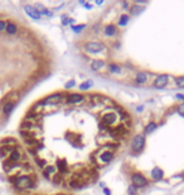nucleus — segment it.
I'll list each match as a JSON object with an SVG mask.
<instances>
[{
    "label": "nucleus",
    "instance_id": "nucleus-1",
    "mask_svg": "<svg viewBox=\"0 0 184 195\" xmlns=\"http://www.w3.org/2000/svg\"><path fill=\"white\" fill-rule=\"evenodd\" d=\"M15 184V186L18 189H28V188H32V177L30 176H27V175H24V176H18V177H13L12 179Z\"/></svg>",
    "mask_w": 184,
    "mask_h": 195
},
{
    "label": "nucleus",
    "instance_id": "nucleus-2",
    "mask_svg": "<svg viewBox=\"0 0 184 195\" xmlns=\"http://www.w3.org/2000/svg\"><path fill=\"white\" fill-rule=\"evenodd\" d=\"M85 48L90 53L92 52L97 53V52H101V51H106V46L104 43H100V42H87Z\"/></svg>",
    "mask_w": 184,
    "mask_h": 195
},
{
    "label": "nucleus",
    "instance_id": "nucleus-3",
    "mask_svg": "<svg viewBox=\"0 0 184 195\" xmlns=\"http://www.w3.org/2000/svg\"><path fill=\"white\" fill-rule=\"evenodd\" d=\"M144 142H145V138H144L143 134L135 135V137H134V139H132V143H131V150L135 152V153H138V152H140L141 150H143Z\"/></svg>",
    "mask_w": 184,
    "mask_h": 195
},
{
    "label": "nucleus",
    "instance_id": "nucleus-4",
    "mask_svg": "<svg viewBox=\"0 0 184 195\" xmlns=\"http://www.w3.org/2000/svg\"><path fill=\"white\" fill-rule=\"evenodd\" d=\"M116 121H118V113H115V112H107L102 115V125L105 127H108V125H111L114 124Z\"/></svg>",
    "mask_w": 184,
    "mask_h": 195
},
{
    "label": "nucleus",
    "instance_id": "nucleus-5",
    "mask_svg": "<svg viewBox=\"0 0 184 195\" xmlns=\"http://www.w3.org/2000/svg\"><path fill=\"white\" fill-rule=\"evenodd\" d=\"M64 100V96L62 94H54L46 98L43 101H40L42 105H51V104H61L62 101Z\"/></svg>",
    "mask_w": 184,
    "mask_h": 195
},
{
    "label": "nucleus",
    "instance_id": "nucleus-6",
    "mask_svg": "<svg viewBox=\"0 0 184 195\" xmlns=\"http://www.w3.org/2000/svg\"><path fill=\"white\" fill-rule=\"evenodd\" d=\"M129 134V131L125 129L124 125H120V127H116L111 131V135L116 139H122V138H126Z\"/></svg>",
    "mask_w": 184,
    "mask_h": 195
},
{
    "label": "nucleus",
    "instance_id": "nucleus-7",
    "mask_svg": "<svg viewBox=\"0 0 184 195\" xmlns=\"http://www.w3.org/2000/svg\"><path fill=\"white\" fill-rule=\"evenodd\" d=\"M131 180H132V184H134L135 188H141V186H146L148 185V180L140 174H134L131 176Z\"/></svg>",
    "mask_w": 184,
    "mask_h": 195
},
{
    "label": "nucleus",
    "instance_id": "nucleus-8",
    "mask_svg": "<svg viewBox=\"0 0 184 195\" xmlns=\"http://www.w3.org/2000/svg\"><path fill=\"white\" fill-rule=\"evenodd\" d=\"M168 76L166 75H160V76H158L156 80L154 81V88L156 89H162L164 86H166V84H168Z\"/></svg>",
    "mask_w": 184,
    "mask_h": 195
},
{
    "label": "nucleus",
    "instance_id": "nucleus-9",
    "mask_svg": "<svg viewBox=\"0 0 184 195\" xmlns=\"http://www.w3.org/2000/svg\"><path fill=\"white\" fill-rule=\"evenodd\" d=\"M24 10L27 12V14L29 16H32L33 19H39L40 18V12L38 9H36L34 6H30V5H26L24 6Z\"/></svg>",
    "mask_w": 184,
    "mask_h": 195
},
{
    "label": "nucleus",
    "instance_id": "nucleus-10",
    "mask_svg": "<svg viewBox=\"0 0 184 195\" xmlns=\"http://www.w3.org/2000/svg\"><path fill=\"white\" fill-rule=\"evenodd\" d=\"M66 101L68 104H78V103H82L83 101V96L80 94H72L66 99Z\"/></svg>",
    "mask_w": 184,
    "mask_h": 195
},
{
    "label": "nucleus",
    "instance_id": "nucleus-11",
    "mask_svg": "<svg viewBox=\"0 0 184 195\" xmlns=\"http://www.w3.org/2000/svg\"><path fill=\"white\" fill-rule=\"evenodd\" d=\"M22 157H23V152L18 151V150H13L12 153L9 155V161H12V162L16 164L19 160H22Z\"/></svg>",
    "mask_w": 184,
    "mask_h": 195
},
{
    "label": "nucleus",
    "instance_id": "nucleus-12",
    "mask_svg": "<svg viewBox=\"0 0 184 195\" xmlns=\"http://www.w3.org/2000/svg\"><path fill=\"white\" fill-rule=\"evenodd\" d=\"M114 158V152L112 151H107V152H104V153L100 155V161L104 164H107Z\"/></svg>",
    "mask_w": 184,
    "mask_h": 195
},
{
    "label": "nucleus",
    "instance_id": "nucleus-13",
    "mask_svg": "<svg viewBox=\"0 0 184 195\" xmlns=\"http://www.w3.org/2000/svg\"><path fill=\"white\" fill-rule=\"evenodd\" d=\"M163 175H164L163 170H160L159 167L153 168V171H152V176H153V179H154V180H160V179H163Z\"/></svg>",
    "mask_w": 184,
    "mask_h": 195
},
{
    "label": "nucleus",
    "instance_id": "nucleus-14",
    "mask_svg": "<svg viewBox=\"0 0 184 195\" xmlns=\"http://www.w3.org/2000/svg\"><path fill=\"white\" fill-rule=\"evenodd\" d=\"M15 105H16V103H6V104H4L3 105V113L5 115H9L12 113V110L15 108Z\"/></svg>",
    "mask_w": 184,
    "mask_h": 195
},
{
    "label": "nucleus",
    "instance_id": "nucleus-15",
    "mask_svg": "<svg viewBox=\"0 0 184 195\" xmlns=\"http://www.w3.org/2000/svg\"><path fill=\"white\" fill-rule=\"evenodd\" d=\"M5 31H6L8 34H15L16 31H18V28H16V25L14 23L9 22V23H6V29Z\"/></svg>",
    "mask_w": 184,
    "mask_h": 195
},
{
    "label": "nucleus",
    "instance_id": "nucleus-16",
    "mask_svg": "<svg viewBox=\"0 0 184 195\" xmlns=\"http://www.w3.org/2000/svg\"><path fill=\"white\" fill-rule=\"evenodd\" d=\"M104 67V62L102 61H100V60H96L91 63V69L94 70V71H98V70H101Z\"/></svg>",
    "mask_w": 184,
    "mask_h": 195
},
{
    "label": "nucleus",
    "instance_id": "nucleus-17",
    "mask_svg": "<svg viewBox=\"0 0 184 195\" xmlns=\"http://www.w3.org/2000/svg\"><path fill=\"white\" fill-rule=\"evenodd\" d=\"M146 80H148V75L145 72H139L136 75V82L138 84H144V82H146Z\"/></svg>",
    "mask_w": 184,
    "mask_h": 195
},
{
    "label": "nucleus",
    "instance_id": "nucleus-18",
    "mask_svg": "<svg viewBox=\"0 0 184 195\" xmlns=\"http://www.w3.org/2000/svg\"><path fill=\"white\" fill-rule=\"evenodd\" d=\"M12 151H13V148H12V147L2 146V148H0V156L5 157V156H8V155H10V153H12Z\"/></svg>",
    "mask_w": 184,
    "mask_h": 195
},
{
    "label": "nucleus",
    "instance_id": "nucleus-19",
    "mask_svg": "<svg viewBox=\"0 0 184 195\" xmlns=\"http://www.w3.org/2000/svg\"><path fill=\"white\" fill-rule=\"evenodd\" d=\"M105 33L107 36H114L115 33H116V27L115 25H112V24H108L107 27L105 28Z\"/></svg>",
    "mask_w": 184,
    "mask_h": 195
},
{
    "label": "nucleus",
    "instance_id": "nucleus-20",
    "mask_svg": "<svg viewBox=\"0 0 184 195\" xmlns=\"http://www.w3.org/2000/svg\"><path fill=\"white\" fill-rule=\"evenodd\" d=\"M44 175L46 176H54L56 175V168L53 167V166H47L46 168H44Z\"/></svg>",
    "mask_w": 184,
    "mask_h": 195
},
{
    "label": "nucleus",
    "instance_id": "nucleus-21",
    "mask_svg": "<svg viewBox=\"0 0 184 195\" xmlns=\"http://www.w3.org/2000/svg\"><path fill=\"white\" fill-rule=\"evenodd\" d=\"M156 129V123H149L148 125H146V128H145V133L146 134H149V133H152L153 131H155Z\"/></svg>",
    "mask_w": 184,
    "mask_h": 195
},
{
    "label": "nucleus",
    "instance_id": "nucleus-22",
    "mask_svg": "<svg viewBox=\"0 0 184 195\" xmlns=\"http://www.w3.org/2000/svg\"><path fill=\"white\" fill-rule=\"evenodd\" d=\"M57 167L60 168V170L62 171V172H66L67 171V164H66V161H58L57 162Z\"/></svg>",
    "mask_w": 184,
    "mask_h": 195
},
{
    "label": "nucleus",
    "instance_id": "nucleus-23",
    "mask_svg": "<svg viewBox=\"0 0 184 195\" xmlns=\"http://www.w3.org/2000/svg\"><path fill=\"white\" fill-rule=\"evenodd\" d=\"M53 181H54L57 185L62 184V181H63V179H62V174H56V175L53 176Z\"/></svg>",
    "mask_w": 184,
    "mask_h": 195
},
{
    "label": "nucleus",
    "instance_id": "nucleus-24",
    "mask_svg": "<svg viewBox=\"0 0 184 195\" xmlns=\"http://www.w3.org/2000/svg\"><path fill=\"white\" fill-rule=\"evenodd\" d=\"M140 12H143V8H141V6H139V5H132L131 6V13L132 14H139Z\"/></svg>",
    "mask_w": 184,
    "mask_h": 195
},
{
    "label": "nucleus",
    "instance_id": "nucleus-25",
    "mask_svg": "<svg viewBox=\"0 0 184 195\" xmlns=\"http://www.w3.org/2000/svg\"><path fill=\"white\" fill-rule=\"evenodd\" d=\"M91 86H92V81H86V82L81 84L80 89H81V90H87V89H90Z\"/></svg>",
    "mask_w": 184,
    "mask_h": 195
},
{
    "label": "nucleus",
    "instance_id": "nucleus-26",
    "mask_svg": "<svg viewBox=\"0 0 184 195\" xmlns=\"http://www.w3.org/2000/svg\"><path fill=\"white\" fill-rule=\"evenodd\" d=\"M128 20H129V16H128L126 14H124V15H121V18H120V22H119V24H120V25H126Z\"/></svg>",
    "mask_w": 184,
    "mask_h": 195
},
{
    "label": "nucleus",
    "instance_id": "nucleus-27",
    "mask_svg": "<svg viewBox=\"0 0 184 195\" xmlns=\"http://www.w3.org/2000/svg\"><path fill=\"white\" fill-rule=\"evenodd\" d=\"M108 69H110V71L116 72V74H118V72H121V69H120L119 66H116V65H110V66H108Z\"/></svg>",
    "mask_w": 184,
    "mask_h": 195
},
{
    "label": "nucleus",
    "instance_id": "nucleus-28",
    "mask_svg": "<svg viewBox=\"0 0 184 195\" xmlns=\"http://www.w3.org/2000/svg\"><path fill=\"white\" fill-rule=\"evenodd\" d=\"M6 29V22L5 20H0V32H4Z\"/></svg>",
    "mask_w": 184,
    "mask_h": 195
},
{
    "label": "nucleus",
    "instance_id": "nucleus-29",
    "mask_svg": "<svg viewBox=\"0 0 184 195\" xmlns=\"http://www.w3.org/2000/svg\"><path fill=\"white\" fill-rule=\"evenodd\" d=\"M128 193H129L130 195H134V194L136 193V188H135V186H130L129 190H128Z\"/></svg>",
    "mask_w": 184,
    "mask_h": 195
},
{
    "label": "nucleus",
    "instance_id": "nucleus-30",
    "mask_svg": "<svg viewBox=\"0 0 184 195\" xmlns=\"http://www.w3.org/2000/svg\"><path fill=\"white\" fill-rule=\"evenodd\" d=\"M178 112H179L182 115H184V103H182V104L178 107Z\"/></svg>",
    "mask_w": 184,
    "mask_h": 195
},
{
    "label": "nucleus",
    "instance_id": "nucleus-31",
    "mask_svg": "<svg viewBox=\"0 0 184 195\" xmlns=\"http://www.w3.org/2000/svg\"><path fill=\"white\" fill-rule=\"evenodd\" d=\"M83 28H85V25H74V27H72V29L76 31V32H78V31H81Z\"/></svg>",
    "mask_w": 184,
    "mask_h": 195
},
{
    "label": "nucleus",
    "instance_id": "nucleus-32",
    "mask_svg": "<svg viewBox=\"0 0 184 195\" xmlns=\"http://www.w3.org/2000/svg\"><path fill=\"white\" fill-rule=\"evenodd\" d=\"M73 85H74V81L72 80V81H68V82H67V84H66V88H67V89H68V88H71V86H73Z\"/></svg>",
    "mask_w": 184,
    "mask_h": 195
},
{
    "label": "nucleus",
    "instance_id": "nucleus-33",
    "mask_svg": "<svg viewBox=\"0 0 184 195\" xmlns=\"http://www.w3.org/2000/svg\"><path fill=\"white\" fill-rule=\"evenodd\" d=\"M177 98H178V99H182V100H183V99H184V95H180V94H178V95H177Z\"/></svg>",
    "mask_w": 184,
    "mask_h": 195
},
{
    "label": "nucleus",
    "instance_id": "nucleus-34",
    "mask_svg": "<svg viewBox=\"0 0 184 195\" xmlns=\"http://www.w3.org/2000/svg\"><path fill=\"white\" fill-rule=\"evenodd\" d=\"M105 194H106V195H110V190H108V189H105Z\"/></svg>",
    "mask_w": 184,
    "mask_h": 195
},
{
    "label": "nucleus",
    "instance_id": "nucleus-35",
    "mask_svg": "<svg viewBox=\"0 0 184 195\" xmlns=\"http://www.w3.org/2000/svg\"><path fill=\"white\" fill-rule=\"evenodd\" d=\"M58 195H64V194H58Z\"/></svg>",
    "mask_w": 184,
    "mask_h": 195
}]
</instances>
